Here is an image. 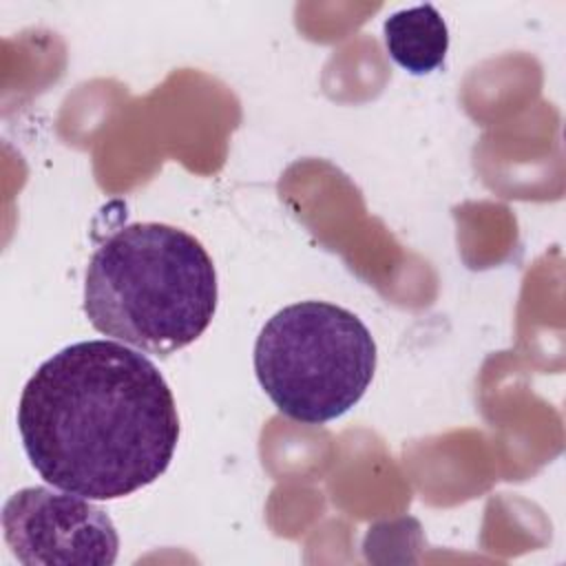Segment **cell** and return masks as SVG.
Listing matches in <instances>:
<instances>
[{"label": "cell", "instance_id": "obj_2", "mask_svg": "<svg viewBox=\"0 0 566 566\" xmlns=\"http://www.w3.org/2000/svg\"><path fill=\"white\" fill-rule=\"evenodd\" d=\"M217 310V272L199 239L166 223H130L91 256L84 314L104 336L168 356L195 343Z\"/></svg>", "mask_w": 566, "mask_h": 566}, {"label": "cell", "instance_id": "obj_3", "mask_svg": "<svg viewBox=\"0 0 566 566\" xmlns=\"http://www.w3.org/2000/svg\"><path fill=\"white\" fill-rule=\"evenodd\" d=\"M254 371L276 409L303 424L349 411L376 371V343L349 310L301 301L279 310L254 343Z\"/></svg>", "mask_w": 566, "mask_h": 566}, {"label": "cell", "instance_id": "obj_5", "mask_svg": "<svg viewBox=\"0 0 566 566\" xmlns=\"http://www.w3.org/2000/svg\"><path fill=\"white\" fill-rule=\"evenodd\" d=\"M382 33L389 57L411 75H427L444 62L449 31L433 4L391 13L382 24Z\"/></svg>", "mask_w": 566, "mask_h": 566}, {"label": "cell", "instance_id": "obj_1", "mask_svg": "<svg viewBox=\"0 0 566 566\" xmlns=\"http://www.w3.org/2000/svg\"><path fill=\"white\" fill-rule=\"evenodd\" d=\"M18 431L55 489L117 500L155 482L179 440L172 391L153 360L117 340H80L22 389Z\"/></svg>", "mask_w": 566, "mask_h": 566}, {"label": "cell", "instance_id": "obj_4", "mask_svg": "<svg viewBox=\"0 0 566 566\" xmlns=\"http://www.w3.org/2000/svg\"><path fill=\"white\" fill-rule=\"evenodd\" d=\"M4 542L24 566H111L119 535L113 520L88 497L27 486L2 509Z\"/></svg>", "mask_w": 566, "mask_h": 566}]
</instances>
